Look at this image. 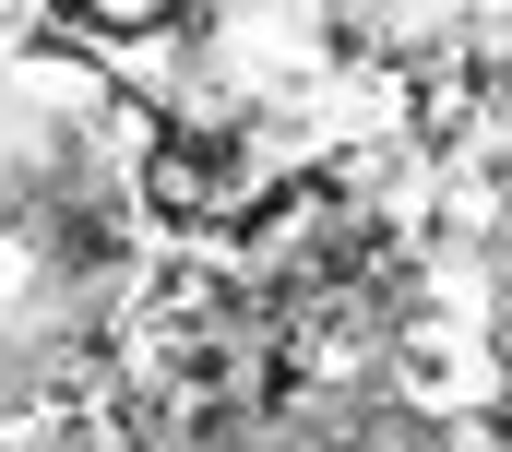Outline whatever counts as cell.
I'll use <instances>...</instances> for the list:
<instances>
[{
  "label": "cell",
  "instance_id": "6da1fadb",
  "mask_svg": "<svg viewBox=\"0 0 512 452\" xmlns=\"http://www.w3.org/2000/svg\"><path fill=\"white\" fill-rule=\"evenodd\" d=\"M203 452H239V441H203Z\"/></svg>",
  "mask_w": 512,
  "mask_h": 452
}]
</instances>
